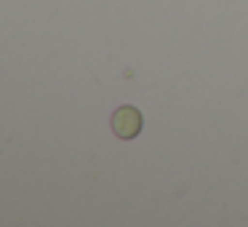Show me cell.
Listing matches in <instances>:
<instances>
[{
	"instance_id": "cell-1",
	"label": "cell",
	"mask_w": 248,
	"mask_h": 227,
	"mask_svg": "<svg viewBox=\"0 0 248 227\" xmlns=\"http://www.w3.org/2000/svg\"><path fill=\"white\" fill-rule=\"evenodd\" d=\"M112 131L118 139H136L141 131V113L136 107H131V104H125V107H118L112 115Z\"/></svg>"
}]
</instances>
